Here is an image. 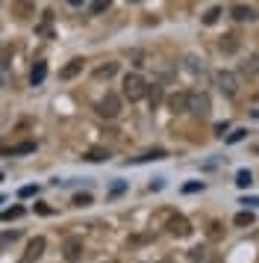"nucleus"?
Wrapping results in <instances>:
<instances>
[{"instance_id":"24","label":"nucleus","mask_w":259,"mask_h":263,"mask_svg":"<svg viewBox=\"0 0 259 263\" xmlns=\"http://www.w3.org/2000/svg\"><path fill=\"white\" fill-rule=\"evenodd\" d=\"M188 257H191L195 263H206V260H209V251H206V249H191Z\"/></svg>"},{"instance_id":"42","label":"nucleus","mask_w":259,"mask_h":263,"mask_svg":"<svg viewBox=\"0 0 259 263\" xmlns=\"http://www.w3.org/2000/svg\"><path fill=\"white\" fill-rule=\"evenodd\" d=\"M162 263H168V260H162Z\"/></svg>"},{"instance_id":"37","label":"nucleus","mask_w":259,"mask_h":263,"mask_svg":"<svg viewBox=\"0 0 259 263\" xmlns=\"http://www.w3.org/2000/svg\"><path fill=\"white\" fill-rule=\"evenodd\" d=\"M130 3H139V0H130Z\"/></svg>"},{"instance_id":"8","label":"nucleus","mask_w":259,"mask_h":263,"mask_svg":"<svg viewBox=\"0 0 259 263\" xmlns=\"http://www.w3.org/2000/svg\"><path fill=\"white\" fill-rule=\"evenodd\" d=\"M62 254H65V260H80L82 257V237H68L65 239V246H62Z\"/></svg>"},{"instance_id":"2","label":"nucleus","mask_w":259,"mask_h":263,"mask_svg":"<svg viewBox=\"0 0 259 263\" xmlns=\"http://www.w3.org/2000/svg\"><path fill=\"white\" fill-rule=\"evenodd\" d=\"M97 116L100 119H118L121 116V98L115 92H106L100 101H97Z\"/></svg>"},{"instance_id":"17","label":"nucleus","mask_w":259,"mask_h":263,"mask_svg":"<svg viewBox=\"0 0 259 263\" xmlns=\"http://www.w3.org/2000/svg\"><path fill=\"white\" fill-rule=\"evenodd\" d=\"M233 225H235V228H250V225H253V213H250V210H242V213H235Z\"/></svg>"},{"instance_id":"5","label":"nucleus","mask_w":259,"mask_h":263,"mask_svg":"<svg viewBox=\"0 0 259 263\" xmlns=\"http://www.w3.org/2000/svg\"><path fill=\"white\" fill-rule=\"evenodd\" d=\"M9 12L15 15L18 21H30V18L35 15V0H12Z\"/></svg>"},{"instance_id":"1","label":"nucleus","mask_w":259,"mask_h":263,"mask_svg":"<svg viewBox=\"0 0 259 263\" xmlns=\"http://www.w3.org/2000/svg\"><path fill=\"white\" fill-rule=\"evenodd\" d=\"M147 83H144V77L141 74H127L124 77V98L127 101H141V98H147Z\"/></svg>"},{"instance_id":"7","label":"nucleus","mask_w":259,"mask_h":263,"mask_svg":"<svg viewBox=\"0 0 259 263\" xmlns=\"http://www.w3.org/2000/svg\"><path fill=\"white\" fill-rule=\"evenodd\" d=\"M82 68H85V60L82 57H74V60H68L59 68V80H74L77 74H82Z\"/></svg>"},{"instance_id":"23","label":"nucleus","mask_w":259,"mask_h":263,"mask_svg":"<svg viewBox=\"0 0 259 263\" xmlns=\"http://www.w3.org/2000/svg\"><path fill=\"white\" fill-rule=\"evenodd\" d=\"M109 6H112V0H94L92 3V15H103Z\"/></svg>"},{"instance_id":"4","label":"nucleus","mask_w":259,"mask_h":263,"mask_svg":"<svg viewBox=\"0 0 259 263\" xmlns=\"http://www.w3.org/2000/svg\"><path fill=\"white\" fill-rule=\"evenodd\" d=\"M209 95H203V92H188V112L191 116H206L209 112Z\"/></svg>"},{"instance_id":"15","label":"nucleus","mask_w":259,"mask_h":263,"mask_svg":"<svg viewBox=\"0 0 259 263\" xmlns=\"http://www.w3.org/2000/svg\"><path fill=\"white\" fill-rule=\"evenodd\" d=\"M162 157H165L162 148H153V151H144V154L133 157V163H150V160H162Z\"/></svg>"},{"instance_id":"40","label":"nucleus","mask_w":259,"mask_h":263,"mask_svg":"<svg viewBox=\"0 0 259 263\" xmlns=\"http://www.w3.org/2000/svg\"><path fill=\"white\" fill-rule=\"evenodd\" d=\"M109 263H115V260H109Z\"/></svg>"},{"instance_id":"10","label":"nucleus","mask_w":259,"mask_h":263,"mask_svg":"<svg viewBox=\"0 0 259 263\" xmlns=\"http://www.w3.org/2000/svg\"><path fill=\"white\" fill-rule=\"evenodd\" d=\"M9 57H12V50H3V53H0V89H6V86H12Z\"/></svg>"},{"instance_id":"36","label":"nucleus","mask_w":259,"mask_h":263,"mask_svg":"<svg viewBox=\"0 0 259 263\" xmlns=\"http://www.w3.org/2000/svg\"><path fill=\"white\" fill-rule=\"evenodd\" d=\"M71 6H82V3H85V0H68Z\"/></svg>"},{"instance_id":"14","label":"nucleus","mask_w":259,"mask_h":263,"mask_svg":"<svg viewBox=\"0 0 259 263\" xmlns=\"http://www.w3.org/2000/svg\"><path fill=\"white\" fill-rule=\"evenodd\" d=\"M45 77H47V62H35L33 71H30V83L41 86V83H45Z\"/></svg>"},{"instance_id":"25","label":"nucleus","mask_w":259,"mask_h":263,"mask_svg":"<svg viewBox=\"0 0 259 263\" xmlns=\"http://www.w3.org/2000/svg\"><path fill=\"white\" fill-rule=\"evenodd\" d=\"M85 160H89V163H103V160H109V151H89Z\"/></svg>"},{"instance_id":"27","label":"nucleus","mask_w":259,"mask_h":263,"mask_svg":"<svg viewBox=\"0 0 259 263\" xmlns=\"http://www.w3.org/2000/svg\"><path fill=\"white\" fill-rule=\"evenodd\" d=\"M242 71H247V74H256L259 71V57H250V60L242 65Z\"/></svg>"},{"instance_id":"35","label":"nucleus","mask_w":259,"mask_h":263,"mask_svg":"<svg viewBox=\"0 0 259 263\" xmlns=\"http://www.w3.org/2000/svg\"><path fill=\"white\" fill-rule=\"evenodd\" d=\"M242 204H245V207L247 204H250V207H259V198H242Z\"/></svg>"},{"instance_id":"9","label":"nucleus","mask_w":259,"mask_h":263,"mask_svg":"<svg viewBox=\"0 0 259 263\" xmlns=\"http://www.w3.org/2000/svg\"><path fill=\"white\" fill-rule=\"evenodd\" d=\"M168 234H174V237H188V234H191V225H188L186 216H171V219H168Z\"/></svg>"},{"instance_id":"19","label":"nucleus","mask_w":259,"mask_h":263,"mask_svg":"<svg viewBox=\"0 0 259 263\" xmlns=\"http://www.w3.org/2000/svg\"><path fill=\"white\" fill-rule=\"evenodd\" d=\"M118 71V62H109V65H100V68H97V71H94V77H97V80H109V77H112V74Z\"/></svg>"},{"instance_id":"13","label":"nucleus","mask_w":259,"mask_h":263,"mask_svg":"<svg viewBox=\"0 0 259 263\" xmlns=\"http://www.w3.org/2000/svg\"><path fill=\"white\" fill-rule=\"evenodd\" d=\"M230 15H233L235 21H256V9L253 6H245V3H235Z\"/></svg>"},{"instance_id":"26","label":"nucleus","mask_w":259,"mask_h":263,"mask_svg":"<svg viewBox=\"0 0 259 263\" xmlns=\"http://www.w3.org/2000/svg\"><path fill=\"white\" fill-rule=\"evenodd\" d=\"M21 216H24V207H12V210H3V213H0V219L12 222V219H21Z\"/></svg>"},{"instance_id":"30","label":"nucleus","mask_w":259,"mask_h":263,"mask_svg":"<svg viewBox=\"0 0 259 263\" xmlns=\"http://www.w3.org/2000/svg\"><path fill=\"white\" fill-rule=\"evenodd\" d=\"M74 204H77V207H85V204H92V195H89V192H82V195H74Z\"/></svg>"},{"instance_id":"6","label":"nucleus","mask_w":259,"mask_h":263,"mask_svg":"<svg viewBox=\"0 0 259 263\" xmlns=\"http://www.w3.org/2000/svg\"><path fill=\"white\" fill-rule=\"evenodd\" d=\"M45 246H47L45 237H33V239H30V246H27V251H24L21 263H35L41 254H45Z\"/></svg>"},{"instance_id":"22","label":"nucleus","mask_w":259,"mask_h":263,"mask_svg":"<svg viewBox=\"0 0 259 263\" xmlns=\"http://www.w3.org/2000/svg\"><path fill=\"white\" fill-rule=\"evenodd\" d=\"M235 183H239V186H242V190H245V186H250V183H253V175H250V172H247V168H242V172H239V175H235Z\"/></svg>"},{"instance_id":"41","label":"nucleus","mask_w":259,"mask_h":263,"mask_svg":"<svg viewBox=\"0 0 259 263\" xmlns=\"http://www.w3.org/2000/svg\"><path fill=\"white\" fill-rule=\"evenodd\" d=\"M256 154H259V148H256Z\"/></svg>"},{"instance_id":"31","label":"nucleus","mask_w":259,"mask_h":263,"mask_svg":"<svg viewBox=\"0 0 259 263\" xmlns=\"http://www.w3.org/2000/svg\"><path fill=\"white\" fill-rule=\"evenodd\" d=\"M203 190V180H195V183H186V186H183V192H188V195H191V192H200Z\"/></svg>"},{"instance_id":"21","label":"nucleus","mask_w":259,"mask_h":263,"mask_svg":"<svg viewBox=\"0 0 259 263\" xmlns=\"http://www.w3.org/2000/svg\"><path fill=\"white\" fill-rule=\"evenodd\" d=\"M218 18H221V6H212V9H206V15H203V24L212 27Z\"/></svg>"},{"instance_id":"29","label":"nucleus","mask_w":259,"mask_h":263,"mask_svg":"<svg viewBox=\"0 0 259 263\" xmlns=\"http://www.w3.org/2000/svg\"><path fill=\"white\" fill-rule=\"evenodd\" d=\"M186 68H188V71L198 74V71H203V62H198L195 57H188V60H186Z\"/></svg>"},{"instance_id":"3","label":"nucleus","mask_w":259,"mask_h":263,"mask_svg":"<svg viewBox=\"0 0 259 263\" xmlns=\"http://www.w3.org/2000/svg\"><path fill=\"white\" fill-rule=\"evenodd\" d=\"M215 86H218L227 98L239 95V77H235L233 71H215Z\"/></svg>"},{"instance_id":"34","label":"nucleus","mask_w":259,"mask_h":263,"mask_svg":"<svg viewBox=\"0 0 259 263\" xmlns=\"http://www.w3.org/2000/svg\"><path fill=\"white\" fill-rule=\"evenodd\" d=\"M147 98H150V104H156V101H159V89H150V92H147Z\"/></svg>"},{"instance_id":"33","label":"nucleus","mask_w":259,"mask_h":263,"mask_svg":"<svg viewBox=\"0 0 259 263\" xmlns=\"http://www.w3.org/2000/svg\"><path fill=\"white\" fill-rule=\"evenodd\" d=\"M18 195H21V198H30V195H35V186H24Z\"/></svg>"},{"instance_id":"12","label":"nucleus","mask_w":259,"mask_h":263,"mask_svg":"<svg viewBox=\"0 0 259 263\" xmlns=\"http://www.w3.org/2000/svg\"><path fill=\"white\" fill-rule=\"evenodd\" d=\"M239 48H242V42H239V36H235V33H227V36H221V42H218V50H221V53H227V57H230V53H235Z\"/></svg>"},{"instance_id":"16","label":"nucleus","mask_w":259,"mask_h":263,"mask_svg":"<svg viewBox=\"0 0 259 263\" xmlns=\"http://www.w3.org/2000/svg\"><path fill=\"white\" fill-rule=\"evenodd\" d=\"M35 151V142H21L15 145V148H9V151H3L6 157H18V154H33Z\"/></svg>"},{"instance_id":"28","label":"nucleus","mask_w":259,"mask_h":263,"mask_svg":"<svg viewBox=\"0 0 259 263\" xmlns=\"http://www.w3.org/2000/svg\"><path fill=\"white\" fill-rule=\"evenodd\" d=\"M245 136H247V130H245V127H239V130H233L230 136H227V142H230V145H235V142H242Z\"/></svg>"},{"instance_id":"11","label":"nucleus","mask_w":259,"mask_h":263,"mask_svg":"<svg viewBox=\"0 0 259 263\" xmlns=\"http://www.w3.org/2000/svg\"><path fill=\"white\" fill-rule=\"evenodd\" d=\"M168 109L171 112H188V92H174L168 98Z\"/></svg>"},{"instance_id":"38","label":"nucleus","mask_w":259,"mask_h":263,"mask_svg":"<svg viewBox=\"0 0 259 263\" xmlns=\"http://www.w3.org/2000/svg\"><path fill=\"white\" fill-rule=\"evenodd\" d=\"M0 183H3V175H0Z\"/></svg>"},{"instance_id":"32","label":"nucleus","mask_w":259,"mask_h":263,"mask_svg":"<svg viewBox=\"0 0 259 263\" xmlns=\"http://www.w3.org/2000/svg\"><path fill=\"white\" fill-rule=\"evenodd\" d=\"M227 130H230V124H227V121H218V124H215V136H224Z\"/></svg>"},{"instance_id":"20","label":"nucleus","mask_w":259,"mask_h":263,"mask_svg":"<svg viewBox=\"0 0 259 263\" xmlns=\"http://www.w3.org/2000/svg\"><path fill=\"white\" fill-rule=\"evenodd\" d=\"M50 21H53V12H45L41 24L35 27V33H41V36H53V30H50Z\"/></svg>"},{"instance_id":"18","label":"nucleus","mask_w":259,"mask_h":263,"mask_svg":"<svg viewBox=\"0 0 259 263\" xmlns=\"http://www.w3.org/2000/svg\"><path fill=\"white\" fill-rule=\"evenodd\" d=\"M21 237V234H18V231H3V234H0V251H6L12 246V242H15V239Z\"/></svg>"},{"instance_id":"39","label":"nucleus","mask_w":259,"mask_h":263,"mask_svg":"<svg viewBox=\"0 0 259 263\" xmlns=\"http://www.w3.org/2000/svg\"><path fill=\"white\" fill-rule=\"evenodd\" d=\"M0 204H3V198H0Z\"/></svg>"}]
</instances>
